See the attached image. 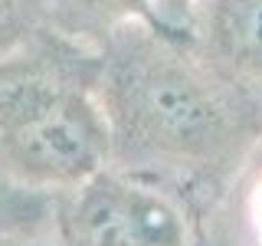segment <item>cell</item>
Returning <instances> with one entry per match:
<instances>
[{"instance_id":"cell-4","label":"cell","mask_w":262,"mask_h":246,"mask_svg":"<svg viewBox=\"0 0 262 246\" xmlns=\"http://www.w3.org/2000/svg\"><path fill=\"white\" fill-rule=\"evenodd\" d=\"M187 36L220 76L262 92V0H200Z\"/></svg>"},{"instance_id":"cell-6","label":"cell","mask_w":262,"mask_h":246,"mask_svg":"<svg viewBox=\"0 0 262 246\" xmlns=\"http://www.w3.org/2000/svg\"><path fill=\"white\" fill-rule=\"evenodd\" d=\"M46 27V0H0V56L20 49Z\"/></svg>"},{"instance_id":"cell-8","label":"cell","mask_w":262,"mask_h":246,"mask_svg":"<svg viewBox=\"0 0 262 246\" xmlns=\"http://www.w3.org/2000/svg\"><path fill=\"white\" fill-rule=\"evenodd\" d=\"M236 210H239V223L252 246H262V154L239 177V194H236Z\"/></svg>"},{"instance_id":"cell-5","label":"cell","mask_w":262,"mask_h":246,"mask_svg":"<svg viewBox=\"0 0 262 246\" xmlns=\"http://www.w3.org/2000/svg\"><path fill=\"white\" fill-rule=\"evenodd\" d=\"M135 20L158 23L151 0H46V27L89 49Z\"/></svg>"},{"instance_id":"cell-9","label":"cell","mask_w":262,"mask_h":246,"mask_svg":"<svg viewBox=\"0 0 262 246\" xmlns=\"http://www.w3.org/2000/svg\"><path fill=\"white\" fill-rule=\"evenodd\" d=\"M196 4H200V0H151L158 27L184 33V36H187V30H190V16L196 10Z\"/></svg>"},{"instance_id":"cell-7","label":"cell","mask_w":262,"mask_h":246,"mask_svg":"<svg viewBox=\"0 0 262 246\" xmlns=\"http://www.w3.org/2000/svg\"><path fill=\"white\" fill-rule=\"evenodd\" d=\"M39 191L16 184V180L0 168V230L7 233H27V227L36 223V217H30L39 207Z\"/></svg>"},{"instance_id":"cell-2","label":"cell","mask_w":262,"mask_h":246,"mask_svg":"<svg viewBox=\"0 0 262 246\" xmlns=\"http://www.w3.org/2000/svg\"><path fill=\"white\" fill-rule=\"evenodd\" d=\"M95 79V49L53 30L0 56V168L16 184L62 194L112 164Z\"/></svg>"},{"instance_id":"cell-10","label":"cell","mask_w":262,"mask_h":246,"mask_svg":"<svg viewBox=\"0 0 262 246\" xmlns=\"http://www.w3.org/2000/svg\"><path fill=\"white\" fill-rule=\"evenodd\" d=\"M0 246H53V243L33 240V236H27V233H7V230H0Z\"/></svg>"},{"instance_id":"cell-1","label":"cell","mask_w":262,"mask_h":246,"mask_svg":"<svg viewBox=\"0 0 262 246\" xmlns=\"http://www.w3.org/2000/svg\"><path fill=\"white\" fill-rule=\"evenodd\" d=\"M95 53L112 168L164 184L226 174L252 151L262 105L220 76L190 36L135 20Z\"/></svg>"},{"instance_id":"cell-3","label":"cell","mask_w":262,"mask_h":246,"mask_svg":"<svg viewBox=\"0 0 262 246\" xmlns=\"http://www.w3.org/2000/svg\"><path fill=\"white\" fill-rule=\"evenodd\" d=\"M59 246H196L184 200L161 180L102 168L56 194Z\"/></svg>"}]
</instances>
